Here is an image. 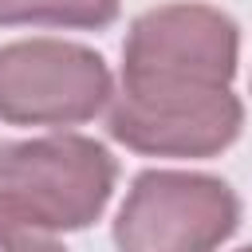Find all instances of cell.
I'll use <instances>...</instances> for the list:
<instances>
[{"instance_id": "6da1fadb", "label": "cell", "mask_w": 252, "mask_h": 252, "mask_svg": "<svg viewBox=\"0 0 252 252\" xmlns=\"http://www.w3.org/2000/svg\"><path fill=\"white\" fill-rule=\"evenodd\" d=\"M236 24L209 4H161L130 24L122 87L110 94L114 142L154 158H213L236 142Z\"/></svg>"}, {"instance_id": "7a4b0ae2", "label": "cell", "mask_w": 252, "mask_h": 252, "mask_svg": "<svg viewBox=\"0 0 252 252\" xmlns=\"http://www.w3.org/2000/svg\"><path fill=\"white\" fill-rule=\"evenodd\" d=\"M114 177V158L79 134H47L0 146V193L55 232L87 228L106 209Z\"/></svg>"}, {"instance_id": "3957f363", "label": "cell", "mask_w": 252, "mask_h": 252, "mask_svg": "<svg viewBox=\"0 0 252 252\" xmlns=\"http://www.w3.org/2000/svg\"><path fill=\"white\" fill-rule=\"evenodd\" d=\"M240 220L236 193L205 173L146 169L114 220L118 252H213Z\"/></svg>"}, {"instance_id": "277c9868", "label": "cell", "mask_w": 252, "mask_h": 252, "mask_svg": "<svg viewBox=\"0 0 252 252\" xmlns=\"http://www.w3.org/2000/svg\"><path fill=\"white\" fill-rule=\"evenodd\" d=\"M114 83L98 51L67 39L0 47V118L12 126H79L110 106Z\"/></svg>"}, {"instance_id": "5b68a950", "label": "cell", "mask_w": 252, "mask_h": 252, "mask_svg": "<svg viewBox=\"0 0 252 252\" xmlns=\"http://www.w3.org/2000/svg\"><path fill=\"white\" fill-rule=\"evenodd\" d=\"M118 0H0V24L32 28H106Z\"/></svg>"}, {"instance_id": "8992f818", "label": "cell", "mask_w": 252, "mask_h": 252, "mask_svg": "<svg viewBox=\"0 0 252 252\" xmlns=\"http://www.w3.org/2000/svg\"><path fill=\"white\" fill-rule=\"evenodd\" d=\"M0 252H67L59 232L0 193Z\"/></svg>"}, {"instance_id": "52a82bcc", "label": "cell", "mask_w": 252, "mask_h": 252, "mask_svg": "<svg viewBox=\"0 0 252 252\" xmlns=\"http://www.w3.org/2000/svg\"><path fill=\"white\" fill-rule=\"evenodd\" d=\"M240 252H252V248H240Z\"/></svg>"}]
</instances>
